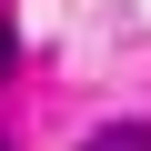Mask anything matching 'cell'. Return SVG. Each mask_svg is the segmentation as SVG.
Masks as SVG:
<instances>
[{
    "instance_id": "obj_1",
    "label": "cell",
    "mask_w": 151,
    "mask_h": 151,
    "mask_svg": "<svg viewBox=\"0 0 151 151\" xmlns=\"http://www.w3.org/2000/svg\"><path fill=\"white\" fill-rule=\"evenodd\" d=\"M81 151H151V121H111V131H91Z\"/></svg>"
},
{
    "instance_id": "obj_2",
    "label": "cell",
    "mask_w": 151,
    "mask_h": 151,
    "mask_svg": "<svg viewBox=\"0 0 151 151\" xmlns=\"http://www.w3.org/2000/svg\"><path fill=\"white\" fill-rule=\"evenodd\" d=\"M10 60H20V30H10V10H0V81H10Z\"/></svg>"
}]
</instances>
